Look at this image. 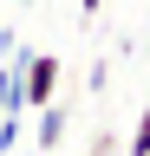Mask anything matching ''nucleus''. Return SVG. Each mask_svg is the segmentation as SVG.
<instances>
[{
	"mask_svg": "<svg viewBox=\"0 0 150 156\" xmlns=\"http://www.w3.org/2000/svg\"><path fill=\"white\" fill-rule=\"evenodd\" d=\"M118 156H150V104L137 111V124H130V136H124V150Z\"/></svg>",
	"mask_w": 150,
	"mask_h": 156,
	"instance_id": "nucleus-4",
	"label": "nucleus"
},
{
	"mask_svg": "<svg viewBox=\"0 0 150 156\" xmlns=\"http://www.w3.org/2000/svg\"><path fill=\"white\" fill-rule=\"evenodd\" d=\"M65 124H72V111L52 98V104H39V124H33V156H52L65 143Z\"/></svg>",
	"mask_w": 150,
	"mask_h": 156,
	"instance_id": "nucleus-2",
	"label": "nucleus"
},
{
	"mask_svg": "<svg viewBox=\"0 0 150 156\" xmlns=\"http://www.w3.org/2000/svg\"><path fill=\"white\" fill-rule=\"evenodd\" d=\"M59 78H65L59 52H20V111L52 104V98H59Z\"/></svg>",
	"mask_w": 150,
	"mask_h": 156,
	"instance_id": "nucleus-1",
	"label": "nucleus"
},
{
	"mask_svg": "<svg viewBox=\"0 0 150 156\" xmlns=\"http://www.w3.org/2000/svg\"><path fill=\"white\" fill-rule=\"evenodd\" d=\"M0 117H26L20 111V52L0 58Z\"/></svg>",
	"mask_w": 150,
	"mask_h": 156,
	"instance_id": "nucleus-3",
	"label": "nucleus"
},
{
	"mask_svg": "<svg viewBox=\"0 0 150 156\" xmlns=\"http://www.w3.org/2000/svg\"><path fill=\"white\" fill-rule=\"evenodd\" d=\"M124 150V136H111V130H98V143H91V156H118Z\"/></svg>",
	"mask_w": 150,
	"mask_h": 156,
	"instance_id": "nucleus-5",
	"label": "nucleus"
},
{
	"mask_svg": "<svg viewBox=\"0 0 150 156\" xmlns=\"http://www.w3.org/2000/svg\"><path fill=\"white\" fill-rule=\"evenodd\" d=\"M98 7H104V0H79V20H98Z\"/></svg>",
	"mask_w": 150,
	"mask_h": 156,
	"instance_id": "nucleus-6",
	"label": "nucleus"
},
{
	"mask_svg": "<svg viewBox=\"0 0 150 156\" xmlns=\"http://www.w3.org/2000/svg\"><path fill=\"white\" fill-rule=\"evenodd\" d=\"M13 52V26H0V58H7Z\"/></svg>",
	"mask_w": 150,
	"mask_h": 156,
	"instance_id": "nucleus-7",
	"label": "nucleus"
}]
</instances>
